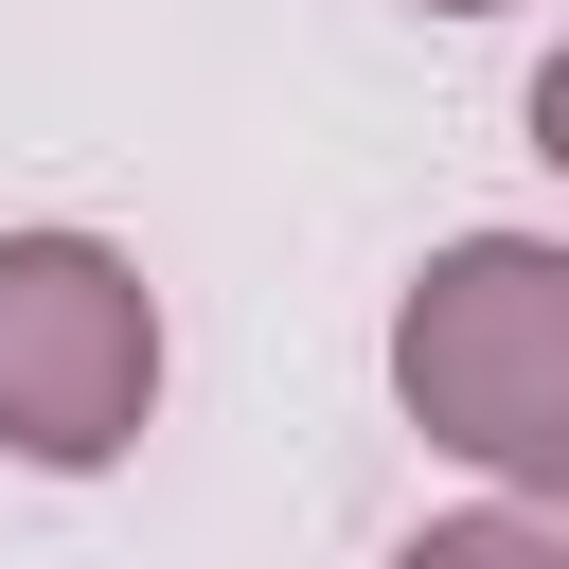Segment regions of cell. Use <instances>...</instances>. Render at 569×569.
Returning a JSON list of instances; mask_svg holds the SVG:
<instances>
[{
    "label": "cell",
    "instance_id": "6da1fadb",
    "mask_svg": "<svg viewBox=\"0 0 569 569\" xmlns=\"http://www.w3.org/2000/svg\"><path fill=\"white\" fill-rule=\"evenodd\" d=\"M391 409L569 516V231H445L391 302Z\"/></svg>",
    "mask_w": 569,
    "mask_h": 569
},
{
    "label": "cell",
    "instance_id": "7a4b0ae2",
    "mask_svg": "<svg viewBox=\"0 0 569 569\" xmlns=\"http://www.w3.org/2000/svg\"><path fill=\"white\" fill-rule=\"evenodd\" d=\"M160 427V284L107 231H0V462L107 480Z\"/></svg>",
    "mask_w": 569,
    "mask_h": 569
},
{
    "label": "cell",
    "instance_id": "3957f363",
    "mask_svg": "<svg viewBox=\"0 0 569 569\" xmlns=\"http://www.w3.org/2000/svg\"><path fill=\"white\" fill-rule=\"evenodd\" d=\"M391 569H569V516H551V498H462V516H427Z\"/></svg>",
    "mask_w": 569,
    "mask_h": 569
},
{
    "label": "cell",
    "instance_id": "277c9868",
    "mask_svg": "<svg viewBox=\"0 0 569 569\" xmlns=\"http://www.w3.org/2000/svg\"><path fill=\"white\" fill-rule=\"evenodd\" d=\"M533 160H569V53L533 71Z\"/></svg>",
    "mask_w": 569,
    "mask_h": 569
},
{
    "label": "cell",
    "instance_id": "5b68a950",
    "mask_svg": "<svg viewBox=\"0 0 569 569\" xmlns=\"http://www.w3.org/2000/svg\"><path fill=\"white\" fill-rule=\"evenodd\" d=\"M427 18H498V0H427Z\"/></svg>",
    "mask_w": 569,
    "mask_h": 569
}]
</instances>
